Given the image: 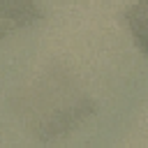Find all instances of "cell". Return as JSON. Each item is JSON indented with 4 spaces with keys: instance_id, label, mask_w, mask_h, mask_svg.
Returning <instances> with one entry per match:
<instances>
[{
    "instance_id": "cell-1",
    "label": "cell",
    "mask_w": 148,
    "mask_h": 148,
    "mask_svg": "<svg viewBox=\"0 0 148 148\" xmlns=\"http://www.w3.org/2000/svg\"><path fill=\"white\" fill-rule=\"evenodd\" d=\"M28 127L42 141L69 134L88 116L95 113V102L86 97L62 67H53L37 81L35 90L25 92L18 102Z\"/></svg>"
},
{
    "instance_id": "cell-2",
    "label": "cell",
    "mask_w": 148,
    "mask_h": 148,
    "mask_svg": "<svg viewBox=\"0 0 148 148\" xmlns=\"http://www.w3.org/2000/svg\"><path fill=\"white\" fill-rule=\"evenodd\" d=\"M44 18L37 0H0V39L25 30Z\"/></svg>"
},
{
    "instance_id": "cell-3",
    "label": "cell",
    "mask_w": 148,
    "mask_h": 148,
    "mask_svg": "<svg viewBox=\"0 0 148 148\" xmlns=\"http://www.w3.org/2000/svg\"><path fill=\"white\" fill-rule=\"evenodd\" d=\"M123 23L127 25L134 44L148 60V0H134L123 12Z\"/></svg>"
}]
</instances>
